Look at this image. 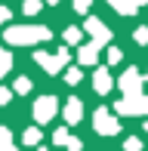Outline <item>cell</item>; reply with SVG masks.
Returning a JSON list of instances; mask_svg holds the SVG:
<instances>
[{
    "label": "cell",
    "mask_w": 148,
    "mask_h": 151,
    "mask_svg": "<svg viewBox=\"0 0 148 151\" xmlns=\"http://www.w3.org/2000/svg\"><path fill=\"white\" fill-rule=\"evenodd\" d=\"M50 37V28H9L6 31V40L9 43H37V40H46Z\"/></svg>",
    "instance_id": "1"
},
{
    "label": "cell",
    "mask_w": 148,
    "mask_h": 151,
    "mask_svg": "<svg viewBox=\"0 0 148 151\" xmlns=\"http://www.w3.org/2000/svg\"><path fill=\"white\" fill-rule=\"evenodd\" d=\"M65 59H68V52H65V50H59V56H46V52H37V62H40V65H43L50 74H52V71H59V68L65 65Z\"/></svg>",
    "instance_id": "2"
},
{
    "label": "cell",
    "mask_w": 148,
    "mask_h": 151,
    "mask_svg": "<svg viewBox=\"0 0 148 151\" xmlns=\"http://www.w3.org/2000/svg\"><path fill=\"white\" fill-rule=\"evenodd\" d=\"M52 111H56V99H52V96H43V99L37 102V108H34L37 120H50V117H52Z\"/></svg>",
    "instance_id": "3"
},
{
    "label": "cell",
    "mask_w": 148,
    "mask_h": 151,
    "mask_svg": "<svg viewBox=\"0 0 148 151\" xmlns=\"http://www.w3.org/2000/svg\"><path fill=\"white\" fill-rule=\"evenodd\" d=\"M86 31H90L99 43H108V40H111V31L105 28V25H99V19H90V22H86Z\"/></svg>",
    "instance_id": "4"
},
{
    "label": "cell",
    "mask_w": 148,
    "mask_h": 151,
    "mask_svg": "<svg viewBox=\"0 0 148 151\" xmlns=\"http://www.w3.org/2000/svg\"><path fill=\"white\" fill-rule=\"evenodd\" d=\"M108 3L114 6V9H120V12H126V16H133V12H136V6H139V0H108Z\"/></svg>",
    "instance_id": "5"
},
{
    "label": "cell",
    "mask_w": 148,
    "mask_h": 151,
    "mask_svg": "<svg viewBox=\"0 0 148 151\" xmlns=\"http://www.w3.org/2000/svg\"><path fill=\"white\" fill-rule=\"evenodd\" d=\"M108 86H111V80H108V71H105V68H102V71H96V90H99V93H105Z\"/></svg>",
    "instance_id": "6"
},
{
    "label": "cell",
    "mask_w": 148,
    "mask_h": 151,
    "mask_svg": "<svg viewBox=\"0 0 148 151\" xmlns=\"http://www.w3.org/2000/svg\"><path fill=\"white\" fill-rule=\"evenodd\" d=\"M96 46H99V43L83 46V50H80V62H86V65H90V62H96Z\"/></svg>",
    "instance_id": "7"
},
{
    "label": "cell",
    "mask_w": 148,
    "mask_h": 151,
    "mask_svg": "<svg viewBox=\"0 0 148 151\" xmlns=\"http://www.w3.org/2000/svg\"><path fill=\"white\" fill-rule=\"evenodd\" d=\"M65 114H68V120H77V117H80V102H74V99H71V102H68V108H65Z\"/></svg>",
    "instance_id": "8"
},
{
    "label": "cell",
    "mask_w": 148,
    "mask_h": 151,
    "mask_svg": "<svg viewBox=\"0 0 148 151\" xmlns=\"http://www.w3.org/2000/svg\"><path fill=\"white\" fill-rule=\"evenodd\" d=\"M28 90H31V80L28 77H19L16 80V93H28Z\"/></svg>",
    "instance_id": "9"
},
{
    "label": "cell",
    "mask_w": 148,
    "mask_h": 151,
    "mask_svg": "<svg viewBox=\"0 0 148 151\" xmlns=\"http://www.w3.org/2000/svg\"><path fill=\"white\" fill-rule=\"evenodd\" d=\"M37 9H40V0H25V12H28V16H34Z\"/></svg>",
    "instance_id": "10"
},
{
    "label": "cell",
    "mask_w": 148,
    "mask_h": 151,
    "mask_svg": "<svg viewBox=\"0 0 148 151\" xmlns=\"http://www.w3.org/2000/svg\"><path fill=\"white\" fill-rule=\"evenodd\" d=\"M65 40H68V43H77V40H80V31L77 28H68V31H65Z\"/></svg>",
    "instance_id": "11"
},
{
    "label": "cell",
    "mask_w": 148,
    "mask_h": 151,
    "mask_svg": "<svg viewBox=\"0 0 148 151\" xmlns=\"http://www.w3.org/2000/svg\"><path fill=\"white\" fill-rule=\"evenodd\" d=\"M9 71V52H0V74Z\"/></svg>",
    "instance_id": "12"
},
{
    "label": "cell",
    "mask_w": 148,
    "mask_h": 151,
    "mask_svg": "<svg viewBox=\"0 0 148 151\" xmlns=\"http://www.w3.org/2000/svg\"><path fill=\"white\" fill-rule=\"evenodd\" d=\"M77 80H80V71H77V68H71V71H68V83H77Z\"/></svg>",
    "instance_id": "13"
},
{
    "label": "cell",
    "mask_w": 148,
    "mask_h": 151,
    "mask_svg": "<svg viewBox=\"0 0 148 151\" xmlns=\"http://www.w3.org/2000/svg\"><path fill=\"white\" fill-rule=\"evenodd\" d=\"M136 40H139V43H145V40H148V28H139V31H136Z\"/></svg>",
    "instance_id": "14"
},
{
    "label": "cell",
    "mask_w": 148,
    "mask_h": 151,
    "mask_svg": "<svg viewBox=\"0 0 148 151\" xmlns=\"http://www.w3.org/2000/svg\"><path fill=\"white\" fill-rule=\"evenodd\" d=\"M0 22H9V9L6 6H0Z\"/></svg>",
    "instance_id": "15"
},
{
    "label": "cell",
    "mask_w": 148,
    "mask_h": 151,
    "mask_svg": "<svg viewBox=\"0 0 148 151\" xmlns=\"http://www.w3.org/2000/svg\"><path fill=\"white\" fill-rule=\"evenodd\" d=\"M9 142V136H6V129H0V145H6Z\"/></svg>",
    "instance_id": "16"
},
{
    "label": "cell",
    "mask_w": 148,
    "mask_h": 151,
    "mask_svg": "<svg viewBox=\"0 0 148 151\" xmlns=\"http://www.w3.org/2000/svg\"><path fill=\"white\" fill-rule=\"evenodd\" d=\"M0 102H9V90H0Z\"/></svg>",
    "instance_id": "17"
},
{
    "label": "cell",
    "mask_w": 148,
    "mask_h": 151,
    "mask_svg": "<svg viewBox=\"0 0 148 151\" xmlns=\"http://www.w3.org/2000/svg\"><path fill=\"white\" fill-rule=\"evenodd\" d=\"M46 3H59V0H46Z\"/></svg>",
    "instance_id": "18"
},
{
    "label": "cell",
    "mask_w": 148,
    "mask_h": 151,
    "mask_svg": "<svg viewBox=\"0 0 148 151\" xmlns=\"http://www.w3.org/2000/svg\"><path fill=\"white\" fill-rule=\"evenodd\" d=\"M139 3H148V0H139Z\"/></svg>",
    "instance_id": "19"
}]
</instances>
